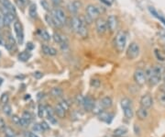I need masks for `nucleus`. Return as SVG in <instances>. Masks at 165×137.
I'll return each mask as SVG.
<instances>
[{
  "label": "nucleus",
  "instance_id": "nucleus-51",
  "mask_svg": "<svg viewBox=\"0 0 165 137\" xmlns=\"http://www.w3.org/2000/svg\"><path fill=\"white\" fill-rule=\"evenodd\" d=\"M5 25V22H4V15L0 12V28H2Z\"/></svg>",
  "mask_w": 165,
  "mask_h": 137
},
{
  "label": "nucleus",
  "instance_id": "nucleus-19",
  "mask_svg": "<svg viewBox=\"0 0 165 137\" xmlns=\"http://www.w3.org/2000/svg\"><path fill=\"white\" fill-rule=\"evenodd\" d=\"M51 94L52 97H54V98L59 99L64 96V91H62V89L60 87H53L51 90Z\"/></svg>",
  "mask_w": 165,
  "mask_h": 137
},
{
  "label": "nucleus",
  "instance_id": "nucleus-9",
  "mask_svg": "<svg viewBox=\"0 0 165 137\" xmlns=\"http://www.w3.org/2000/svg\"><path fill=\"white\" fill-rule=\"evenodd\" d=\"M51 14H53L54 16H56L58 18V19L61 22L62 25H64L67 22V18H66V15L64 13V11L59 9V7H55L54 9L51 10Z\"/></svg>",
  "mask_w": 165,
  "mask_h": 137
},
{
  "label": "nucleus",
  "instance_id": "nucleus-56",
  "mask_svg": "<svg viewBox=\"0 0 165 137\" xmlns=\"http://www.w3.org/2000/svg\"><path fill=\"white\" fill-rule=\"evenodd\" d=\"M164 68H165V67H164Z\"/></svg>",
  "mask_w": 165,
  "mask_h": 137
},
{
  "label": "nucleus",
  "instance_id": "nucleus-25",
  "mask_svg": "<svg viewBox=\"0 0 165 137\" xmlns=\"http://www.w3.org/2000/svg\"><path fill=\"white\" fill-rule=\"evenodd\" d=\"M30 58V53L29 52H22L19 55V60L21 62H27Z\"/></svg>",
  "mask_w": 165,
  "mask_h": 137
},
{
  "label": "nucleus",
  "instance_id": "nucleus-34",
  "mask_svg": "<svg viewBox=\"0 0 165 137\" xmlns=\"http://www.w3.org/2000/svg\"><path fill=\"white\" fill-rule=\"evenodd\" d=\"M91 86L97 88V87H99L101 86V81L99 79H93L91 81Z\"/></svg>",
  "mask_w": 165,
  "mask_h": 137
},
{
  "label": "nucleus",
  "instance_id": "nucleus-55",
  "mask_svg": "<svg viewBox=\"0 0 165 137\" xmlns=\"http://www.w3.org/2000/svg\"><path fill=\"white\" fill-rule=\"evenodd\" d=\"M163 81H164V83H165V76H163Z\"/></svg>",
  "mask_w": 165,
  "mask_h": 137
},
{
  "label": "nucleus",
  "instance_id": "nucleus-10",
  "mask_svg": "<svg viewBox=\"0 0 165 137\" xmlns=\"http://www.w3.org/2000/svg\"><path fill=\"white\" fill-rule=\"evenodd\" d=\"M95 106V101L94 100L89 96L84 97V103H83V107L86 111H91L93 110V108Z\"/></svg>",
  "mask_w": 165,
  "mask_h": 137
},
{
  "label": "nucleus",
  "instance_id": "nucleus-8",
  "mask_svg": "<svg viewBox=\"0 0 165 137\" xmlns=\"http://www.w3.org/2000/svg\"><path fill=\"white\" fill-rule=\"evenodd\" d=\"M107 30L110 32H114L117 28V19L115 15H110L106 19Z\"/></svg>",
  "mask_w": 165,
  "mask_h": 137
},
{
  "label": "nucleus",
  "instance_id": "nucleus-43",
  "mask_svg": "<svg viewBox=\"0 0 165 137\" xmlns=\"http://www.w3.org/2000/svg\"><path fill=\"white\" fill-rule=\"evenodd\" d=\"M32 128H33V130H34L35 132H41V131H43V129H42L41 123H40V124H39V123H35L34 126H33Z\"/></svg>",
  "mask_w": 165,
  "mask_h": 137
},
{
  "label": "nucleus",
  "instance_id": "nucleus-41",
  "mask_svg": "<svg viewBox=\"0 0 165 137\" xmlns=\"http://www.w3.org/2000/svg\"><path fill=\"white\" fill-rule=\"evenodd\" d=\"M84 99V97H83L82 95L76 96V103H77V104H80V105H83Z\"/></svg>",
  "mask_w": 165,
  "mask_h": 137
},
{
  "label": "nucleus",
  "instance_id": "nucleus-18",
  "mask_svg": "<svg viewBox=\"0 0 165 137\" xmlns=\"http://www.w3.org/2000/svg\"><path fill=\"white\" fill-rule=\"evenodd\" d=\"M113 117L114 116L112 114H109V113H107V112H105V111H103L102 113L99 114V119L101 120H103V122H105V123H111Z\"/></svg>",
  "mask_w": 165,
  "mask_h": 137
},
{
  "label": "nucleus",
  "instance_id": "nucleus-30",
  "mask_svg": "<svg viewBox=\"0 0 165 137\" xmlns=\"http://www.w3.org/2000/svg\"><path fill=\"white\" fill-rule=\"evenodd\" d=\"M158 100L162 106L165 107V91H161L158 96Z\"/></svg>",
  "mask_w": 165,
  "mask_h": 137
},
{
  "label": "nucleus",
  "instance_id": "nucleus-2",
  "mask_svg": "<svg viewBox=\"0 0 165 137\" xmlns=\"http://www.w3.org/2000/svg\"><path fill=\"white\" fill-rule=\"evenodd\" d=\"M139 54V46L137 43H131L127 50V57L130 60L136 59Z\"/></svg>",
  "mask_w": 165,
  "mask_h": 137
},
{
  "label": "nucleus",
  "instance_id": "nucleus-26",
  "mask_svg": "<svg viewBox=\"0 0 165 137\" xmlns=\"http://www.w3.org/2000/svg\"><path fill=\"white\" fill-rule=\"evenodd\" d=\"M29 13L31 18H36L37 16V6L35 4H31L29 7Z\"/></svg>",
  "mask_w": 165,
  "mask_h": 137
},
{
  "label": "nucleus",
  "instance_id": "nucleus-6",
  "mask_svg": "<svg viewBox=\"0 0 165 137\" xmlns=\"http://www.w3.org/2000/svg\"><path fill=\"white\" fill-rule=\"evenodd\" d=\"M14 30L16 32V35H17V39L19 44L23 43V40H24V33H23V30H22V25L19 21H15L14 22Z\"/></svg>",
  "mask_w": 165,
  "mask_h": 137
},
{
  "label": "nucleus",
  "instance_id": "nucleus-52",
  "mask_svg": "<svg viewBox=\"0 0 165 137\" xmlns=\"http://www.w3.org/2000/svg\"><path fill=\"white\" fill-rule=\"evenodd\" d=\"M33 48H34L33 43H29L27 44V50H28V52H29V51H31V50H33Z\"/></svg>",
  "mask_w": 165,
  "mask_h": 137
},
{
  "label": "nucleus",
  "instance_id": "nucleus-35",
  "mask_svg": "<svg viewBox=\"0 0 165 137\" xmlns=\"http://www.w3.org/2000/svg\"><path fill=\"white\" fill-rule=\"evenodd\" d=\"M154 53H155L156 58L158 59L159 61H164V60H165V57H164V56H162L161 53V52H159L158 50H155Z\"/></svg>",
  "mask_w": 165,
  "mask_h": 137
},
{
  "label": "nucleus",
  "instance_id": "nucleus-47",
  "mask_svg": "<svg viewBox=\"0 0 165 137\" xmlns=\"http://www.w3.org/2000/svg\"><path fill=\"white\" fill-rule=\"evenodd\" d=\"M100 1L102 3H104L105 5H106V6H111L114 3L115 0H100Z\"/></svg>",
  "mask_w": 165,
  "mask_h": 137
},
{
  "label": "nucleus",
  "instance_id": "nucleus-50",
  "mask_svg": "<svg viewBox=\"0 0 165 137\" xmlns=\"http://www.w3.org/2000/svg\"><path fill=\"white\" fill-rule=\"evenodd\" d=\"M51 3L54 6H59L62 3V0H51Z\"/></svg>",
  "mask_w": 165,
  "mask_h": 137
},
{
  "label": "nucleus",
  "instance_id": "nucleus-7",
  "mask_svg": "<svg viewBox=\"0 0 165 137\" xmlns=\"http://www.w3.org/2000/svg\"><path fill=\"white\" fill-rule=\"evenodd\" d=\"M139 103H140V107L145 108V109H150L153 104V100L151 95L146 94L140 98Z\"/></svg>",
  "mask_w": 165,
  "mask_h": 137
},
{
  "label": "nucleus",
  "instance_id": "nucleus-42",
  "mask_svg": "<svg viewBox=\"0 0 165 137\" xmlns=\"http://www.w3.org/2000/svg\"><path fill=\"white\" fill-rule=\"evenodd\" d=\"M0 101H1L2 103H4V104H6V103H7V101H9V95L7 94H3L2 96H1V99H0Z\"/></svg>",
  "mask_w": 165,
  "mask_h": 137
},
{
  "label": "nucleus",
  "instance_id": "nucleus-27",
  "mask_svg": "<svg viewBox=\"0 0 165 137\" xmlns=\"http://www.w3.org/2000/svg\"><path fill=\"white\" fill-rule=\"evenodd\" d=\"M120 104H121V108L122 110L125 109V108H128V107H131L132 104H131V100L128 98H124L121 100L120 101Z\"/></svg>",
  "mask_w": 165,
  "mask_h": 137
},
{
  "label": "nucleus",
  "instance_id": "nucleus-14",
  "mask_svg": "<svg viewBox=\"0 0 165 137\" xmlns=\"http://www.w3.org/2000/svg\"><path fill=\"white\" fill-rule=\"evenodd\" d=\"M100 104L104 109H108L113 105V100L110 97L106 96V97H104V98L100 100Z\"/></svg>",
  "mask_w": 165,
  "mask_h": 137
},
{
  "label": "nucleus",
  "instance_id": "nucleus-28",
  "mask_svg": "<svg viewBox=\"0 0 165 137\" xmlns=\"http://www.w3.org/2000/svg\"><path fill=\"white\" fill-rule=\"evenodd\" d=\"M67 9H68V10H69V12H70L71 14H73V15H76L77 12H78V10H79V9H78L77 7L74 6V4L73 2H70V3L68 4Z\"/></svg>",
  "mask_w": 165,
  "mask_h": 137
},
{
  "label": "nucleus",
  "instance_id": "nucleus-37",
  "mask_svg": "<svg viewBox=\"0 0 165 137\" xmlns=\"http://www.w3.org/2000/svg\"><path fill=\"white\" fill-rule=\"evenodd\" d=\"M3 110H4V112L6 114V115H10L11 114V107L9 106V105H7V104H6V105L4 106V108H3Z\"/></svg>",
  "mask_w": 165,
  "mask_h": 137
},
{
  "label": "nucleus",
  "instance_id": "nucleus-36",
  "mask_svg": "<svg viewBox=\"0 0 165 137\" xmlns=\"http://www.w3.org/2000/svg\"><path fill=\"white\" fill-rule=\"evenodd\" d=\"M41 5L42 6V7H43L45 10H47V11L50 10V4L47 2L46 0H41Z\"/></svg>",
  "mask_w": 165,
  "mask_h": 137
},
{
  "label": "nucleus",
  "instance_id": "nucleus-32",
  "mask_svg": "<svg viewBox=\"0 0 165 137\" xmlns=\"http://www.w3.org/2000/svg\"><path fill=\"white\" fill-rule=\"evenodd\" d=\"M45 112H46V107H44V106H42V105H39V110H38L39 117L42 118Z\"/></svg>",
  "mask_w": 165,
  "mask_h": 137
},
{
  "label": "nucleus",
  "instance_id": "nucleus-40",
  "mask_svg": "<svg viewBox=\"0 0 165 137\" xmlns=\"http://www.w3.org/2000/svg\"><path fill=\"white\" fill-rule=\"evenodd\" d=\"M7 39H9V44L13 47L16 46V41H15V39L13 38V36L11 34H9V37H7Z\"/></svg>",
  "mask_w": 165,
  "mask_h": 137
},
{
  "label": "nucleus",
  "instance_id": "nucleus-23",
  "mask_svg": "<svg viewBox=\"0 0 165 137\" xmlns=\"http://www.w3.org/2000/svg\"><path fill=\"white\" fill-rule=\"evenodd\" d=\"M123 111H124L125 117L127 118V119H131V118H133V116H134V111H133L132 106L123 109Z\"/></svg>",
  "mask_w": 165,
  "mask_h": 137
},
{
  "label": "nucleus",
  "instance_id": "nucleus-5",
  "mask_svg": "<svg viewBox=\"0 0 165 137\" xmlns=\"http://www.w3.org/2000/svg\"><path fill=\"white\" fill-rule=\"evenodd\" d=\"M134 81L139 85V86H142L145 84L146 80H147V76H146V74H145V71H143L142 69H138L135 71L134 73Z\"/></svg>",
  "mask_w": 165,
  "mask_h": 137
},
{
  "label": "nucleus",
  "instance_id": "nucleus-45",
  "mask_svg": "<svg viewBox=\"0 0 165 137\" xmlns=\"http://www.w3.org/2000/svg\"><path fill=\"white\" fill-rule=\"evenodd\" d=\"M42 76H43V74L41 73V72H39V71L35 72V73L33 74V76H34L36 79H41V78L42 77Z\"/></svg>",
  "mask_w": 165,
  "mask_h": 137
},
{
  "label": "nucleus",
  "instance_id": "nucleus-24",
  "mask_svg": "<svg viewBox=\"0 0 165 137\" xmlns=\"http://www.w3.org/2000/svg\"><path fill=\"white\" fill-rule=\"evenodd\" d=\"M45 20H46L47 23H48V25H50L51 27H52V28H57V27H56V24H55L54 19H53L52 16H51V15H50V14L45 15Z\"/></svg>",
  "mask_w": 165,
  "mask_h": 137
},
{
  "label": "nucleus",
  "instance_id": "nucleus-4",
  "mask_svg": "<svg viewBox=\"0 0 165 137\" xmlns=\"http://www.w3.org/2000/svg\"><path fill=\"white\" fill-rule=\"evenodd\" d=\"M96 32L99 36L104 35L107 30L106 21L102 18L97 19L96 20Z\"/></svg>",
  "mask_w": 165,
  "mask_h": 137
},
{
  "label": "nucleus",
  "instance_id": "nucleus-33",
  "mask_svg": "<svg viewBox=\"0 0 165 137\" xmlns=\"http://www.w3.org/2000/svg\"><path fill=\"white\" fill-rule=\"evenodd\" d=\"M59 104H60V105H61L62 108H64L66 111L70 109V104H69L66 100H61V101L59 102Z\"/></svg>",
  "mask_w": 165,
  "mask_h": 137
},
{
  "label": "nucleus",
  "instance_id": "nucleus-38",
  "mask_svg": "<svg viewBox=\"0 0 165 137\" xmlns=\"http://www.w3.org/2000/svg\"><path fill=\"white\" fill-rule=\"evenodd\" d=\"M46 112L48 113V116H54L55 110L50 106H46Z\"/></svg>",
  "mask_w": 165,
  "mask_h": 137
},
{
  "label": "nucleus",
  "instance_id": "nucleus-11",
  "mask_svg": "<svg viewBox=\"0 0 165 137\" xmlns=\"http://www.w3.org/2000/svg\"><path fill=\"white\" fill-rule=\"evenodd\" d=\"M82 24H83L82 19H80V17H77V16H74L72 19H71V28L73 29L74 32L78 31V30L82 26Z\"/></svg>",
  "mask_w": 165,
  "mask_h": 137
},
{
  "label": "nucleus",
  "instance_id": "nucleus-17",
  "mask_svg": "<svg viewBox=\"0 0 165 137\" xmlns=\"http://www.w3.org/2000/svg\"><path fill=\"white\" fill-rule=\"evenodd\" d=\"M149 115V112H148V109H145V108H142L140 107L138 110H137V116L139 120H143L145 119H147Z\"/></svg>",
  "mask_w": 165,
  "mask_h": 137
},
{
  "label": "nucleus",
  "instance_id": "nucleus-22",
  "mask_svg": "<svg viewBox=\"0 0 165 137\" xmlns=\"http://www.w3.org/2000/svg\"><path fill=\"white\" fill-rule=\"evenodd\" d=\"M104 108L102 107V105L100 104V101L99 102H97V103H95V106H94V108H93V112L95 114H96V115H99L100 113H102V112L104 111Z\"/></svg>",
  "mask_w": 165,
  "mask_h": 137
},
{
  "label": "nucleus",
  "instance_id": "nucleus-20",
  "mask_svg": "<svg viewBox=\"0 0 165 137\" xmlns=\"http://www.w3.org/2000/svg\"><path fill=\"white\" fill-rule=\"evenodd\" d=\"M54 110H55V113L57 114L58 117H60V118H64V117H65L66 110H65L64 108H62L59 103L57 104V106L55 107Z\"/></svg>",
  "mask_w": 165,
  "mask_h": 137
},
{
  "label": "nucleus",
  "instance_id": "nucleus-16",
  "mask_svg": "<svg viewBox=\"0 0 165 137\" xmlns=\"http://www.w3.org/2000/svg\"><path fill=\"white\" fill-rule=\"evenodd\" d=\"M127 133H128V129L122 126V127H119V128H116V130H114L113 134L115 137H123L127 134Z\"/></svg>",
  "mask_w": 165,
  "mask_h": 137
},
{
  "label": "nucleus",
  "instance_id": "nucleus-53",
  "mask_svg": "<svg viewBox=\"0 0 165 137\" xmlns=\"http://www.w3.org/2000/svg\"><path fill=\"white\" fill-rule=\"evenodd\" d=\"M29 137H39L35 133H29Z\"/></svg>",
  "mask_w": 165,
  "mask_h": 137
},
{
  "label": "nucleus",
  "instance_id": "nucleus-46",
  "mask_svg": "<svg viewBox=\"0 0 165 137\" xmlns=\"http://www.w3.org/2000/svg\"><path fill=\"white\" fill-rule=\"evenodd\" d=\"M17 2H18V4H19V6H25L28 4L29 0H17Z\"/></svg>",
  "mask_w": 165,
  "mask_h": 137
},
{
  "label": "nucleus",
  "instance_id": "nucleus-48",
  "mask_svg": "<svg viewBox=\"0 0 165 137\" xmlns=\"http://www.w3.org/2000/svg\"><path fill=\"white\" fill-rule=\"evenodd\" d=\"M48 120H50V123L51 124H56L57 123V120L54 118V116H48Z\"/></svg>",
  "mask_w": 165,
  "mask_h": 137
},
{
  "label": "nucleus",
  "instance_id": "nucleus-44",
  "mask_svg": "<svg viewBox=\"0 0 165 137\" xmlns=\"http://www.w3.org/2000/svg\"><path fill=\"white\" fill-rule=\"evenodd\" d=\"M73 3L74 4V6L77 7L78 9H80L81 7H82V6H83V4H82V2L80 1V0H74Z\"/></svg>",
  "mask_w": 165,
  "mask_h": 137
},
{
  "label": "nucleus",
  "instance_id": "nucleus-39",
  "mask_svg": "<svg viewBox=\"0 0 165 137\" xmlns=\"http://www.w3.org/2000/svg\"><path fill=\"white\" fill-rule=\"evenodd\" d=\"M12 122L15 123V124H17L19 126H20V118L17 115H13L12 116Z\"/></svg>",
  "mask_w": 165,
  "mask_h": 137
},
{
  "label": "nucleus",
  "instance_id": "nucleus-1",
  "mask_svg": "<svg viewBox=\"0 0 165 137\" xmlns=\"http://www.w3.org/2000/svg\"><path fill=\"white\" fill-rule=\"evenodd\" d=\"M115 44L116 49L119 52H123L126 44H127V35L124 31L120 30L116 33V39H115Z\"/></svg>",
  "mask_w": 165,
  "mask_h": 137
},
{
  "label": "nucleus",
  "instance_id": "nucleus-54",
  "mask_svg": "<svg viewBox=\"0 0 165 137\" xmlns=\"http://www.w3.org/2000/svg\"><path fill=\"white\" fill-rule=\"evenodd\" d=\"M2 82H3V79H2V78H0V85L2 84Z\"/></svg>",
  "mask_w": 165,
  "mask_h": 137
},
{
  "label": "nucleus",
  "instance_id": "nucleus-29",
  "mask_svg": "<svg viewBox=\"0 0 165 137\" xmlns=\"http://www.w3.org/2000/svg\"><path fill=\"white\" fill-rule=\"evenodd\" d=\"M5 133H6V137H16L15 132L12 130L11 128H9V127H6L5 128Z\"/></svg>",
  "mask_w": 165,
  "mask_h": 137
},
{
  "label": "nucleus",
  "instance_id": "nucleus-49",
  "mask_svg": "<svg viewBox=\"0 0 165 137\" xmlns=\"http://www.w3.org/2000/svg\"><path fill=\"white\" fill-rule=\"evenodd\" d=\"M41 127H42V129H43V130H49V129H50V126H49V124L47 123L46 122H44V120H43V122H41Z\"/></svg>",
  "mask_w": 165,
  "mask_h": 137
},
{
  "label": "nucleus",
  "instance_id": "nucleus-31",
  "mask_svg": "<svg viewBox=\"0 0 165 137\" xmlns=\"http://www.w3.org/2000/svg\"><path fill=\"white\" fill-rule=\"evenodd\" d=\"M22 118H24L27 122L29 123L31 122V120H32V116H31V114L29 113V111H24L23 112V114H22Z\"/></svg>",
  "mask_w": 165,
  "mask_h": 137
},
{
  "label": "nucleus",
  "instance_id": "nucleus-21",
  "mask_svg": "<svg viewBox=\"0 0 165 137\" xmlns=\"http://www.w3.org/2000/svg\"><path fill=\"white\" fill-rule=\"evenodd\" d=\"M38 33H39V35H40V37L42 39V40H44V41H46V42H49L50 40H51V35L49 34V32L47 31L46 30H38Z\"/></svg>",
  "mask_w": 165,
  "mask_h": 137
},
{
  "label": "nucleus",
  "instance_id": "nucleus-3",
  "mask_svg": "<svg viewBox=\"0 0 165 137\" xmlns=\"http://www.w3.org/2000/svg\"><path fill=\"white\" fill-rule=\"evenodd\" d=\"M86 15L92 19V20H96L97 19H99L100 16V10L98 9V7L94 6V5H88L86 6Z\"/></svg>",
  "mask_w": 165,
  "mask_h": 137
},
{
  "label": "nucleus",
  "instance_id": "nucleus-13",
  "mask_svg": "<svg viewBox=\"0 0 165 137\" xmlns=\"http://www.w3.org/2000/svg\"><path fill=\"white\" fill-rule=\"evenodd\" d=\"M42 52L47 54V55H50V56H54L57 54V50L55 49L53 47H51L49 45H42L41 47Z\"/></svg>",
  "mask_w": 165,
  "mask_h": 137
},
{
  "label": "nucleus",
  "instance_id": "nucleus-12",
  "mask_svg": "<svg viewBox=\"0 0 165 137\" xmlns=\"http://www.w3.org/2000/svg\"><path fill=\"white\" fill-rule=\"evenodd\" d=\"M0 4H1V6H2L3 7H5V9H6L9 12L16 14V9H15V6H13V4L9 1V0H0Z\"/></svg>",
  "mask_w": 165,
  "mask_h": 137
},
{
  "label": "nucleus",
  "instance_id": "nucleus-15",
  "mask_svg": "<svg viewBox=\"0 0 165 137\" xmlns=\"http://www.w3.org/2000/svg\"><path fill=\"white\" fill-rule=\"evenodd\" d=\"M16 19V14L9 12L7 14L4 15V22H5V25L6 26H9L10 24L13 23V21Z\"/></svg>",
  "mask_w": 165,
  "mask_h": 137
}]
</instances>
